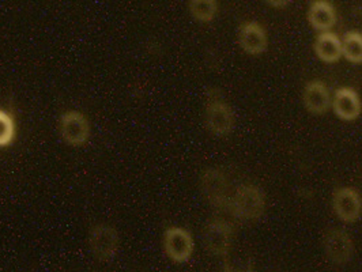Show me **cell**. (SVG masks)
Segmentation results:
<instances>
[{
    "mask_svg": "<svg viewBox=\"0 0 362 272\" xmlns=\"http://www.w3.org/2000/svg\"><path fill=\"white\" fill-rule=\"evenodd\" d=\"M266 208L267 199L263 189L252 182H244L232 194L226 211L241 222H256L264 215Z\"/></svg>",
    "mask_w": 362,
    "mask_h": 272,
    "instance_id": "1",
    "label": "cell"
},
{
    "mask_svg": "<svg viewBox=\"0 0 362 272\" xmlns=\"http://www.w3.org/2000/svg\"><path fill=\"white\" fill-rule=\"evenodd\" d=\"M233 226L223 218L207 220L203 229V245L209 254L216 257H228L233 245Z\"/></svg>",
    "mask_w": 362,
    "mask_h": 272,
    "instance_id": "2",
    "label": "cell"
},
{
    "mask_svg": "<svg viewBox=\"0 0 362 272\" xmlns=\"http://www.w3.org/2000/svg\"><path fill=\"white\" fill-rule=\"evenodd\" d=\"M200 191L204 199L207 200L217 210H228L230 200V182L226 173L219 167L206 169L199 180Z\"/></svg>",
    "mask_w": 362,
    "mask_h": 272,
    "instance_id": "3",
    "label": "cell"
},
{
    "mask_svg": "<svg viewBox=\"0 0 362 272\" xmlns=\"http://www.w3.org/2000/svg\"><path fill=\"white\" fill-rule=\"evenodd\" d=\"M163 247L168 259L182 264L192 257L195 241L189 230L180 226H170L163 232Z\"/></svg>",
    "mask_w": 362,
    "mask_h": 272,
    "instance_id": "4",
    "label": "cell"
},
{
    "mask_svg": "<svg viewBox=\"0 0 362 272\" xmlns=\"http://www.w3.org/2000/svg\"><path fill=\"white\" fill-rule=\"evenodd\" d=\"M204 124L213 135L226 136L235 128V112L226 101L219 97H214L206 104Z\"/></svg>",
    "mask_w": 362,
    "mask_h": 272,
    "instance_id": "5",
    "label": "cell"
},
{
    "mask_svg": "<svg viewBox=\"0 0 362 272\" xmlns=\"http://www.w3.org/2000/svg\"><path fill=\"white\" fill-rule=\"evenodd\" d=\"M59 131L62 139L67 145L79 147L85 145L90 138V123L82 112L70 109L60 116Z\"/></svg>",
    "mask_w": 362,
    "mask_h": 272,
    "instance_id": "6",
    "label": "cell"
},
{
    "mask_svg": "<svg viewBox=\"0 0 362 272\" xmlns=\"http://www.w3.org/2000/svg\"><path fill=\"white\" fill-rule=\"evenodd\" d=\"M89 245L91 254L100 261H109L112 260L120 245V236L119 232L105 223H98L93 226L89 235Z\"/></svg>",
    "mask_w": 362,
    "mask_h": 272,
    "instance_id": "7",
    "label": "cell"
},
{
    "mask_svg": "<svg viewBox=\"0 0 362 272\" xmlns=\"http://www.w3.org/2000/svg\"><path fill=\"white\" fill-rule=\"evenodd\" d=\"M332 208L337 218L344 223L357 222L362 213L360 192L351 187L337 188L332 194Z\"/></svg>",
    "mask_w": 362,
    "mask_h": 272,
    "instance_id": "8",
    "label": "cell"
},
{
    "mask_svg": "<svg viewBox=\"0 0 362 272\" xmlns=\"http://www.w3.org/2000/svg\"><path fill=\"white\" fill-rule=\"evenodd\" d=\"M323 247L328 260L337 266H344L353 259L354 242L342 229H329L323 238Z\"/></svg>",
    "mask_w": 362,
    "mask_h": 272,
    "instance_id": "9",
    "label": "cell"
},
{
    "mask_svg": "<svg viewBox=\"0 0 362 272\" xmlns=\"http://www.w3.org/2000/svg\"><path fill=\"white\" fill-rule=\"evenodd\" d=\"M237 41L240 48L245 54L259 56L264 54L269 48V35L262 23L257 20L244 22L237 33Z\"/></svg>",
    "mask_w": 362,
    "mask_h": 272,
    "instance_id": "10",
    "label": "cell"
},
{
    "mask_svg": "<svg viewBox=\"0 0 362 272\" xmlns=\"http://www.w3.org/2000/svg\"><path fill=\"white\" fill-rule=\"evenodd\" d=\"M331 108L338 119L344 122H354L362 113L360 94L350 86H342L334 91Z\"/></svg>",
    "mask_w": 362,
    "mask_h": 272,
    "instance_id": "11",
    "label": "cell"
},
{
    "mask_svg": "<svg viewBox=\"0 0 362 272\" xmlns=\"http://www.w3.org/2000/svg\"><path fill=\"white\" fill-rule=\"evenodd\" d=\"M332 95L326 82L320 79H312L304 86L303 104L309 113L323 116L331 108Z\"/></svg>",
    "mask_w": 362,
    "mask_h": 272,
    "instance_id": "12",
    "label": "cell"
},
{
    "mask_svg": "<svg viewBox=\"0 0 362 272\" xmlns=\"http://www.w3.org/2000/svg\"><path fill=\"white\" fill-rule=\"evenodd\" d=\"M313 52L320 61L335 64L342 57V38L331 30L320 32L315 38Z\"/></svg>",
    "mask_w": 362,
    "mask_h": 272,
    "instance_id": "13",
    "label": "cell"
},
{
    "mask_svg": "<svg viewBox=\"0 0 362 272\" xmlns=\"http://www.w3.org/2000/svg\"><path fill=\"white\" fill-rule=\"evenodd\" d=\"M307 17L309 25L319 33L331 30L338 20L335 6L329 0H313L309 4Z\"/></svg>",
    "mask_w": 362,
    "mask_h": 272,
    "instance_id": "14",
    "label": "cell"
},
{
    "mask_svg": "<svg viewBox=\"0 0 362 272\" xmlns=\"http://www.w3.org/2000/svg\"><path fill=\"white\" fill-rule=\"evenodd\" d=\"M342 56L353 64H362V33L358 30L346 32L342 37Z\"/></svg>",
    "mask_w": 362,
    "mask_h": 272,
    "instance_id": "15",
    "label": "cell"
},
{
    "mask_svg": "<svg viewBox=\"0 0 362 272\" xmlns=\"http://www.w3.org/2000/svg\"><path fill=\"white\" fill-rule=\"evenodd\" d=\"M188 8L195 20L209 23L217 17L218 0H188Z\"/></svg>",
    "mask_w": 362,
    "mask_h": 272,
    "instance_id": "16",
    "label": "cell"
},
{
    "mask_svg": "<svg viewBox=\"0 0 362 272\" xmlns=\"http://www.w3.org/2000/svg\"><path fill=\"white\" fill-rule=\"evenodd\" d=\"M17 136V124L11 112L0 108V148L13 145Z\"/></svg>",
    "mask_w": 362,
    "mask_h": 272,
    "instance_id": "17",
    "label": "cell"
},
{
    "mask_svg": "<svg viewBox=\"0 0 362 272\" xmlns=\"http://www.w3.org/2000/svg\"><path fill=\"white\" fill-rule=\"evenodd\" d=\"M270 7L272 8H276V10H282V8H286L291 3V0H264Z\"/></svg>",
    "mask_w": 362,
    "mask_h": 272,
    "instance_id": "18",
    "label": "cell"
}]
</instances>
